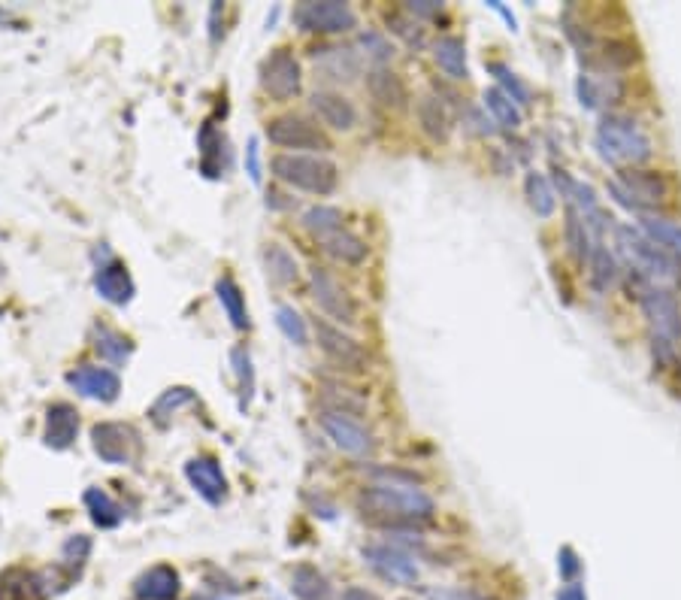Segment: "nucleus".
<instances>
[{
	"mask_svg": "<svg viewBox=\"0 0 681 600\" xmlns=\"http://www.w3.org/2000/svg\"><path fill=\"white\" fill-rule=\"evenodd\" d=\"M358 510L367 522L388 531H409L433 519L436 504L415 482H373L358 494Z\"/></svg>",
	"mask_w": 681,
	"mask_h": 600,
	"instance_id": "nucleus-1",
	"label": "nucleus"
},
{
	"mask_svg": "<svg viewBox=\"0 0 681 600\" xmlns=\"http://www.w3.org/2000/svg\"><path fill=\"white\" fill-rule=\"evenodd\" d=\"M594 149L606 164H612L618 170H633V167H639L651 158L654 146H651V137L639 128L636 119L621 116V113H609L597 125Z\"/></svg>",
	"mask_w": 681,
	"mask_h": 600,
	"instance_id": "nucleus-2",
	"label": "nucleus"
},
{
	"mask_svg": "<svg viewBox=\"0 0 681 600\" xmlns=\"http://www.w3.org/2000/svg\"><path fill=\"white\" fill-rule=\"evenodd\" d=\"M615 246H618V255L624 258L630 276L645 279V282L660 285V288L681 282V264L675 258H669L663 249H657L639 228L618 225L615 228Z\"/></svg>",
	"mask_w": 681,
	"mask_h": 600,
	"instance_id": "nucleus-3",
	"label": "nucleus"
},
{
	"mask_svg": "<svg viewBox=\"0 0 681 600\" xmlns=\"http://www.w3.org/2000/svg\"><path fill=\"white\" fill-rule=\"evenodd\" d=\"M270 170L279 182L309 191V194H330L336 188V164L324 155H309V152H279L270 161Z\"/></svg>",
	"mask_w": 681,
	"mask_h": 600,
	"instance_id": "nucleus-4",
	"label": "nucleus"
},
{
	"mask_svg": "<svg viewBox=\"0 0 681 600\" xmlns=\"http://www.w3.org/2000/svg\"><path fill=\"white\" fill-rule=\"evenodd\" d=\"M609 197L615 200L618 207L645 216V213H657V207L666 204V197H669V182L663 179V173H654V170H621L618 179H612L606 185Z\"/></svg>",
	"mask_w": 681,
	"mask_h": 600,
	"instance_id": "nucleus-5",
	"label": "nucleus"
},
{
	"mask_svg": "<svg viewBox=\"0 0 681 600\" xmlns=\"http://www.w3.org/2000/svg\"><path fill=\"white\" fill-rule=\"evenodd\" d=\"M630 288H633L639 307H642V313L648 319L651 337L678 343L681 340V307H678L675 294L669 288L651 285V282L636 279V276H630Z\"/></svg>",
	"mask_w": 681,
	"mask_h": 600,
	"instance_id": "nucleus-6",
	"label": "nucleus"
},
{
	"mask_svg": "<svg viewBox=\"0 0 681 600\" xmlns=\"http://www.w3.org/2000/svg\"><path fill=\"white\" fill-rule=\"evenodd\" d=\"M294 25L312 34H346L358 28V16L343 0H306L294 7Z\"/></svg>",
	"mask_w": 681,
	"mask_h": 600,
	"instance_id": "nucleus-7",
	"label": "nucleus"
},
{
	"mask_svg": "<svg viewBox=\"0 0 681 600\" xmlns=\"http://www.w3.org/2000/svg\"><path fill=\"white\" fill-rule=\"evenodd\" d=\"M303 85V73H300V61L294 58L291 49H276L264 58L261 64V88L273 97V100H291L300 94Z\"/></svg>",
	"mask_w": 681,
	"mask_h": 600,
	"instance_id": "nucleus-8",
	"label": "nucleus"
},
{
	"mask_svg": "<svg viewBox=\"0 0 681 600\" xmlns=\"http://www.w3.org/2000/svg\"><path fill=\"white\" fill-rule=\"evenodd\" d=\"M267 140L282 146V149H309V155H321L330 146L327 134L306 122L303 116H279L267 125Z\"/></svg>",
	"mask_w": 681,
	"mask_h": 600,
	"instance_id": "nucleus-9",
	"label": "nucleus"
},
{
	"mask_svg": "<svg viewBox=\"0 0 681 600\" xmlns=\"http://www.w3.org/2000/svg\"><path fill=\"white\" fill-rule=\"evenodd\" d=\"M309 282H312V297L321 313H327L330 319H336L339 325H355L358 322V307L352 294L339 285L324 267H312L309 270Z\"/></svg>",
	"mask_w": 681,
	"mask_h": 600,
	"instance_id": "nucleus-10",
	"label": "nucleus"
},
{
	"mask_svg": "<svg viewBox=\"0 0 681 600\" xmlns=\"http://www.w3.org/2000/svg\"><path fill=\"white\" fill-rule=\"evenodd\" d=\"M315 340H318V346H321V352L333 361V364H339L343 370H352V373H358V370H364L367 367V349L352 337V334H346L343 328H336V325H330V322H324V319H315Z\"/></svg>",
	"mask_w": 681,
	"mask_h": 600,
	"instance_id": "nucleus-11",
	"label": "nucleus"
},
{
	"mask_svg": "<svg viewBox=\"0 0 681 600\" xmlns=\"http://www.w3.org/2000/svg\"><path fill=\"white\" fill-rule=\"evenodd\" d=\"M364 561L376 576H382L391 585H415L418 582V564L409 552L391 546V543H376L364 546Z\"/></svg>",
	"mask_w": 681,
	"mask_h": 600,
	"instance_id": "nucleus-12",
	"label": "nucleus"
},
{
	"mask_svg": "<svg viewBox=\"0 0 681 600\" xmlns=\"http://www.w3.org/2000/svg\"><path fill=\"white\" fill-rule=\"evenodd\" d=\"M318 422H321V431L327 434V440H333L336 449H343L349 455H370L376 449L373 434L364 425H358L355 419H349V413L324 410Z\"/></svg>",
	"mask_w": 681,
	"mask_h": 600,
	"instance_id": "nucleus-13",
	"label": "nucleus"
},
{
	"mask_svg": "<svg viewBox=\"0 0 681 600\" xmlns=\"http://www.w3.org/2000/svg\"><path fill=\"white\" fill-rule=\"evenodd\" d=\"M91 446L106 464H131L137 449V434L119 422H97L91 428Z\"/></svg>",
	"mask_w": 681,
	"mask_h": 600,
	"instance_id": "nucleus-14",
	"label": "nucleus"
},
{
	"mask_svg": "<svg viewBox=\"0 0 681 600\" xmlns=\"http://www.w3.org/2000/svg\"><path fill=\"white\" fill-rule=\"evenodd\" d=\"M67 385L88 397V400H100V404H112V400H119L122 394V379L116 370H109V367H76L67 373Z\"/></svg>",
	"mask_w": 681,
	"mask_h": 600,
	"instance_id": "nucleus-15",
	"label": "nucleus"
},
{
	"mask_svg": "<svg viewBox=\"0 0 681 600\" xmlns=\"http://www.w3.org/2000/svg\"><path fill=\"white\" fill-rule=\"evenodd\" d=\"M185 479L191 482V488L206 500L209 507H221L227 497V476L221 470V464L212 455H200L191 458L185 464Z\"/></svg>",
	"mask_w": 681,
	"mask_h": 600,
	"instance_id": "nucleus-16",
	"label": "nucleus"
},
{
	"mask_svg": "<svg viewBox=\"0 0 681 600\" xmlns=\"http://www.w3.org/2000/svg\"><path fill=\"white\" fill-rule=\"evenodd\" d=\"M94 291L112 307H128L134 300V294H137V285H134L128 267L109 255L94 273Z\"/></svg>",
	"mask_w": 681,
	"mask_h": 600,
	"instance_id": "nucleus-17",
	"label": "nucleus"
},
{
	"mask_svg": "<svg viewBox=\"0 0 681 600\" xmlns=\"http://www.w3.org/2000/svg\"><path fill=\"white\" fill-rule=\"evenodd\" d=\"M576 91H579V100L585 110H600V107L615 104V100L624 94V85L612 70H588L579 76Z\"/></svg>",
	"mask_w": 681,
	"mask_h": 600,
	"instance_id": "nucleus-18",
	"label": "nucleus"
},
{
	"mask_svg": "<svg viewBox=\"0 0 681 600\" xmlns=\"http://www.w3.org/2000/svg\"><path fill=\"white\" fill-rule=\"evenodd\" d=\"M52 588L46 573H34L25 567H10L0 573V600H49Z\"/></svg>",
	"mask_w": 681,
	"mask_h": 600,
	"instance_id": "nucleus-19",
	"label": "nucleus"
},
{
	"mask_svg": "<svg viewBox=\"0 0 681 600\" xmlns=\"http://www.w3.org/2000/svg\"><path fill=\"white\" fill-rule=\"evenodd\" d=\"M309 104L315 110V116L333 128V131H352L358 125V110L355 104L346 97V94H339V91H315L309 97Z\"/></svg>",
	"mask_w": 681,
	"mask_h": 600,
	"instance_id": "nucleus-20",
	"label": "nucleus"
},
{
	"mask_svg": "<svg viewBox=\"0 0 681 600\" xmlns=\"http://www.w3.org/2000/svg\"><path fill=\"white\" fill-rule=\"evenodd\" d=\"M79 437V413L70 404H52L46 410V431H43V443L55 452H64L76 443Z\"/></svg>",
	"mask_w": 681,
	"mask_h": 600,
	"instance_id": "nucleus-21",
	"label": "nucleus"
},
{
	"mask_svg": "<svg viewBox=\"0 0 681 600\" xmlns=\"http://www.w3.org/2000/svg\"><path fill=\"white\" fill-rule=\"evenodd\" d=\"M182 591V579L170 564H158L149 567L137 582H134V594L137 600H176Z\"/></svg>",
	"mask_w": 681,
	"mask_h": 600,
	"instance_id": "nucleus-22",
	"label": "nucleus"
},
{
	"mask_svg": "<svg viewBox=\"0 0 681 600\" xmlns=\"http://www.w3.org/2000/svg\"><path fill=\"white\" fill-rule=\"evenodd\" d=\"M639 231L657 249H663L669 258H675L681 264V222H672L660 213H645V216H639Z\"/></svg>",
	"mask_w": 681,
	"mask_h": 600,
	"instance_id": "nucleus-23",
	"label": "nucleus"
},
{
	"mask_svg": "<svg viewBox=\"0 0 681 600\" xmlns=\"http://www.w3.org/2000/svg\"><path fill=\"white\" fill-rule=\"evenodd\" d=\"M367 88H370L373 100H379V104L388 110H403L409 100L406 82L391 67H373L367 73Z\"/></svg>",
	"mask_w": 681,
	"mask_h": 600,
	"instance_id": "nucleus-24",
	"label": "nucleus"
},
{
	"mask_svg": "<svg viewBox=\"0 0 681 600\" xmlns=\"http://www.w3.org/2000/svg\"><path fill=\"white\" fill-rule=\"evenodd\" d=\"M318 243H321V249L330 258L343 261V264H364L367 255H370V246L355 231H349V228H336V231L324 234Z\"/></svg>",
	"mask_w": 681,
	"mask_h": 600,
	"instance_id": "nucleus-25",
	"label": "nucleus"
},
{
	"mask_svg": "<svg viewBox=\"0 0 681 600\" xmlns=\"http://www.w3.org/2000/svg\"><path fill=\"white\" fill-rule=\"evenodd\" d=\"M82 504L88 510V519L100 528V531H112L125 522V510L119 507V500H112L103 488H88L82 494Z\"/></svg>",
	"mask_w": 681,
	"mask_h": 600,
	"instance_id": "nucleus-26",
	"label": "nucleus"
},
{
	"mask_svg": "<svg viewBox=\"0 0 681 600\" xmlns=\"http://www.w3.org/2000/svg\"><path fill=\"white\" fill-rule=\"evenodd\" d=\"M418 125H421V131L433 140V143H445L448 137H451V116H448V110H445V104L439 97H433V94H424L421 100H418Z\"/></svg>",
	"mask_w": 681,
	"mask_h": 600,
	"instance_id": "nucleus-27",
	"label": "nucleus"
},
{
	"mask_svg": "<svg viewBox=\"0 0 681 600\" xmlns=\"http://www.w3.org/2000/svg\"><path fill=\"white\" fill-rule=\"evenodd\" d=\"M215 297H218V304L221 310L227 313V319H231V325L237 331H249V310H246V294L243 288L234 282V276H221L215 282Z\"/></svg>",
	"mask_w": 681,
	"mask_h": 600,
	"instance_id": "nucleus-28",
	"label": "nucleus"
},
{
	"mask_svg": "<svg viewBox=\"0 0 681 600\" xmlns=\"http://www.w3.org/2000/svg\"><path fill=\"white\" fill-rule=\"evenodd\" d=\"M291 594L297 600H333V588L327 576L312 564H297L291 573Z\"/></svg>",
	"mask_w": 681,
	"mask_h": 600,
	"instance_id": "nucleus-29",
	"label": "nucleus"
},
{
	"mask_svg": "<svg viewBox=\"0 0 681 600\" xmlns=\"http://www.w3.org/2000/svg\"><path fill=\"white\" fill-rule=\"evenodd\" d=\"M94 349H97V355H100L103 361L116 364V367L128 364L131 355H134V343H131L122 331L109 328V325H97V328H94Z\"/></svg>",
	"mask_w": 681,
	"mask_h": 600,
	"instance_id": "nucleus-30",
	"label": "nucleus"
},
{
	"mask_svg": "<svg viewBox=\"0 0 681 600\" xmlns=\"http://www.w3.org/2000/svg\"><path fill=\"white\" fill-rule=\"evenodd\" d=\"M315 64L327 79H355L361 61L352 49H315Z\"/></svg>",
	"mask_w": 681,
	"mask_h": 600,
	"instance_id": "nucleus-31",
	"label": "nucleus"
},
{
	"mask_svg": "<svg viewBox=\"0 0 681 600\" xmlns=\"http://www.w3.org/2000/svg\"><path fill=\"white\" fill-rule=\"evenodd\" d=\"M264 270L273 285H291L300 276L297 258L282 246V243H267L264 246Z\"/></svg>",
	"mask_w": 681,
	"mask_h": 600,
	"instance_id": "nucleus-32",
	"label": "nucleus"
},
{
	"mask_svg": "<svg viewBox=\"0 0 681 600\" xmlns=\"http://www.w3.org/2000/svg\"><path fill=\"white\" fill-rule=\"evenodd\" d=\"M433 58H436L439 70L445 76H451V79H467L470 76V70H467V46L458 37H442V40H436Z\"/></svg>",
	"mask_w": 681,
	"mask_h": 600,
	"instance_id": "nucleus-33",
	"label": "nucleus"
},
{
	"mask_svg": "<svg viewBox=\"0 0 681 600\" xmlns=\"http://www.w3.org/2000/svg\"><path fill=\"white\" fill-rule=\"evenodd\" d=\"M585 267H588L591 288H594L597 294H606L609 288H615V282H618V276H621V267H618L615 255H612L603 243L591 252V258H588Z\"/></svg>",
	"mask_w": 681,
	"mask_h": 600,
	"instance_id": "nucleus-34",
	"label": "nucleus"
},
{
	"mask_svg": "<svg viewBox=\"0 0 681 600\" xmlns=\"http://www.w3.org/2000/svg\"><path fill=\"white\" fill-rule=\"evenodd\" d=\"M524 194H527V204H530V210H533L539 219L554 216V210H557V197H554L551 182H548L542 173L530 170V173L524 176Z\"/></svg>",
	"mask_w": 681,
	"mask_h": 600,
	"instance_id": "nucleus-35",
	"label": "nucleus"
},
{
	"mask_svg": "<svg viewBox=\"0 0 681 600\" xmlns=\"http://www.w3.org/2000/svg\"><path fill=\"white\" fill-rule=\"evenodd\" d=\"M485 110L494 116V122L506 131H518L524 116H521V107L515 104V100L509 94H503L500 88H488L485 91Z\"/></svg>",
	"mask_w": 681,
	"mask_h": 600,
	"instance_id": "nucleus-36",
	"label": "nucleus"
},
{
	"mask_svg": "<svg viewBox=\"0 0 681 600\" xmlns=\"http://www.w3.org/2000/svg\"><path fill=\"white\" fill-rule=\"evenodd\" d=\"M197 400V394L191 391V388H185V385H176V388H167L158 400H155V407H152V419H155V425H167V419L179 410V407H185V404H194Z\"/></svg>",
	"mask_w": 681,
	"mask_h": 600,
	"instance_id": "nucleus-37",
	"label": "nucleus"
},
{
	"mask_svg": "<svg viewBox=\"0 0 681 600\" xmlns=\"http://www.w3.org/2000/svg\"><path fill=\"white\" fill-rule=\"evenodd\" d=\"M88 555H91V537L76 534V537H70V540L64 543V549H61V564H58V567L70 576V582L82 573Z\"/></svg>",
	"mask_w": 681,
	"mask_h": 600,
	"instance_id": "nucleus-38",
	"label": "nucleus"
},
{
	"mask_svg": "<svg viewBox=\"0 0 681 600\" xmlns=\"http://www.w3.org/2000/svg\"><path fill=\"white\" fill-rule=\"evenodd\" d=\"M303 228L315 240H321L324 234L343 228V210H336V207H312V210L303 213Z\"/></svg>",
	"mask_w": 681,
	"mask_h": 600,
	"instance_id": "nucleus-39",
	"label": "nucleus"
},
{
	"mask_svg": "<svg viewBox=\"0 0 681 600\" xmlns=\"http://www.w3.org/2000/svg\"><path fill=\"white\" fill-rule=\"evenodd\" d=\"M231 364H234V373H237V382H240V407L246 410L252 404V397H255V367H252V355L237 346L231 352Z\"/></svg>",
	"mask_w": 681,
	"mask_h": 600,
	"instance_id": "nucleus-40",
	"label": "nucleus"
},
{
	"mask_svg": "<svg viewBox=\"0 0 681 600\" xmlns=\"http://www.w3.org/2000/svg\"><path fill=\"white\" fill-rule=\"evenodd\" d=\"M488 70L497 76V82H500L497 88H500L503 94H509L518 107H527V104H530V88H527V85H524V82H521V79H518L509 67H506V64L494 61V64H488Z\"/></svg>",
	"mask_w": 681,
	"mask_h": 600,
	"instance_id": "nucleus-41",
	"label": "nucleus"
},
{
	"mask_svg": "<svg viewBox=\"0 0 681 600\" xmlns=\"http://www.w3.org/2000/svg\"><path fill=\"white\" fill-rule=\"evenodd\" d=\"M276 325H279V331L294 343V346H306V340H309V331H306V322H303V316L294 310V307H288V304H282L279 310H276Z\"/></svg>",
	"mask_w": 681,
	"mask_h": 600,
	"instance_id": "nucleus-42",
	"label": "nucleus"
},
{
	"mask_svg": "<svg viewBox=\"0 0 681 600\" xmlns=\"http://www.w3.org/2000/svg\"><path fill=\"white\" fill-rule=\"evenodd\" d=\"M358 46L376 61V67H385V61L394 58V46H391L388 37L379 34V31H364V34L358 37Z\"/></svg>",
	"mask_w": 681,
	"mask_h": 600,
	"instance_id": "nucleus-43",
	"label": "nucleus"
},
{
	"mask_svg": "<svg viewBox=\"0 0 681 600\" xmlns=\"http://www.w3.org/2000/svg\"><path fill=\"white\" fill-rule=\"evenodd\" d=\"M388 28H391L397 37H403L409 46H424V31H421V25L412 22L409 16H403V13H388Z\"/></svg>",
	"mask_w": 681,
	"mask_h": 600,
	"instance_id": "nucleus-44",
	"label": "nucleus"
},
{
	"mask_svg": "<svg viewBox=\"0 0 681 600\" xmlns=\"http://www.w3.org/2000/svg\"><path fill=\"white\" fill-rule=\"evenodd\" d=\"M557 570H560V576H563L566 582H573V579L582 573V561H579V555H576L570 546H563V549H560V555H557Z\"/></svg>",
	"mask_w": 681,
	"mask_h": 600,
	"instance_id": "nucleus-45",
	"label": "nucleus"
},
{
	"mask_svg": "<svg viewBox=\"0 0 681 600\" xmlns=\"http://www.w3.org/2000/svg\"><path fill=\"white\" fill-rule=\"evenodd\" d=\"M246 173L252 176V182H261V152H258V140L252 137L246 146Z\"/></svg>",
	"mask_w": 681,
	"mask_h": 600,
	"instance_id": "nucleus-46",
	"label": "nucleus"
},
{
	"mask_svg": "<svg viewBox=\"0 0 681 600\" xmlns=\"http://www.w3.org/2000/svg\"><path fill=\"white\" fill-rule=\"evenodd\" d=\"M406 13L409 16H436V13H442V4L439 0H412V4H406Z\"/></svg>",
	"mask_w": 681,
	"mask_h": 600,
	"instance_id": "nucleus-47",
	"label": "nucleus"
},
{
	"mask_svg": "<svg viewBox=\"0 0 681 600\" xmlns=\"http://www.w3.org/2000/svg\"><path fill=\"white\" fill-rule=\"evenodd\" d=\"M557 600H588V594H585V588L579 582H570L557 594Z\"/></svg>",
	"mask_w": 681,
	"mask_h": 600,
	"instance_id": "nucleus-48",
	"label": "nucleus"
},
{
	"mask_svg": "<svg viewBox=\"0 0 681 600\" xmlns=\"http://www.w3.org/2000/svg\"><path fill=\"white\" fill-rule=\"evenodd\" d=\"M343 600H379V597H376L373 591L361 588V585H352V588L343 591Z\"/></svg>",
	"mask_w": 681,
	"mask_h": 600,
	"instance_id": "nucleus-49",
	"label": "nucleus"
},
{
	"mask_svg": "<svg viewBox=\"0 0 681 600\" xmlns=\"http://www.w3.org/2000/svg\"><path fill=\"white\" fill-rule=\"evenodd\" d=\"M488 7H491V10H497V13H500V16L506 19L509 31H518V28H515V25H518V22H515V16H512V13H509V10H506L503 4H500V0H488Z\"/></svg>",
	"mask_w": 681,
	"mask_h": 600,
	"instance_id": "nucleus-50",
	"label": "nucleus"
},
{
	"mask_svg": "<svg viewBox=\"0 0 681 600\" xmlns=\"http://www.w3.org/2000/svg\"><path fill=\"white\" fill-rule=\"evenodd\" d=\"M218 600H221V597H218Z\"/></svg>",
	"mask_w": 681,
	"mask_h": 600,
	"instance_id": "nucleus-51",
	"label": "nucleus"
},
{
	"mask_svg": "<svg viewBox=\"0 0 681 600\" xmlns=\"http://www.w3.org/2000/svg\"><path fill=\"white\" fill-rule=\"evenodd\" d=\"M194 600H197V597H194Z\"/></svg>",
	"mask_w": 681,
	"mask_h": 600,
	"instance_id": "nucleus-52",
	"label": "nucleus"
}]
</instances>
